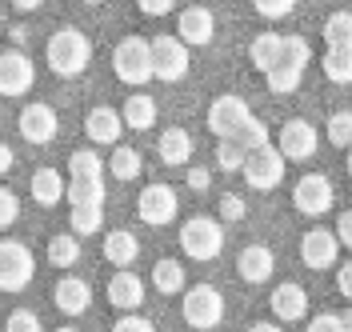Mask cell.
<instances>
[{"mask_svg": "<svg viewBox=\"0 0 352 332\" xmlns=\"http://www.w3.org/2000/svg\"><path fill=\"white\" fill-rule=\"evenodd\" d=\"M92 60V41L80 28H56L48 36V68L56 76H80Z\"/></svg>", "mask_w": 352, "mask_h": 332, "instance_id": "cell-1", "label": "cell"}, {"mask_svg": "<svg viewBox=\"0 0 352 332\" xmlns=\"http://www.w3.org/2000/svg\"><path fill=\"white\" fill-rule=\"evenodd\" d=\"M305 68H308V41L305 36H285V45H280V60L268 68L264 76H268V89L272 92H296L300 89V80H305Z\"/></svg>", "mask_w": 352, "mask_h": 332, "instance_id": "cell-2", "label": "cell"}, {"mask_svg": "<svg viewBox=\"0 0 352 332\" xmlns=\"http://www.w3.org/2000/svg\"><path fill=\"white\" fill-rule=\"evenodd\" d=\"M112 72L120 85H148L153 80V52L144 36H124L112 48Z\"/></svg>", "mask_w": 352, "mask_h": 332, "instance_id": "cell-3", "label": "cell"}, {"mask_svg": "<svg viewBox=\"0 0 352 332\" xmlns=\"http://www.w3.org/2000/svg\"><path fill=\"white\" fill-rule=\"evenodd\" d=\"M180 248L192 261H217L224 248V228L212 217H188L180 224Z\"/></svg>", "mask_w": 352, "mask_h": 332, "instance_id": "cell-4", "label": "cell"}, {"mask_svg": "<svg viewBox=\"0 0 352 332\" xmlns=\"http://www.w3.org/2000/svg\"><path fill=\"white\" fill-rule=\"evenodd\" d=\"M148 52H153V76L156 80H164V85H176V80H184L188 76V68H192V56H188V48L180 45L176 36H153L148 41Z\"/></svg>", "mask_w": 352, "mask_h": 332, "instance_id": "cell-5", "label": "cell"}, {"mask_svg": "<svg viewBox=\"0 0 352 332\" xmlns=\"http://www.w3.org/2000/svg\"><path fill=\"white\" fill-rule=\"evenodd\" d=\"M180 312H184V320H188L192 329L208 332L224 320V296H220V288H212V285H192L184 292Z\"/></svg>", "mask_w": 352, "mask_h": 332, "instance_id": "cell-6", "label": "cell"}, {"mask_svg": "<svg viewBox=\"0 0 352 332\" xmlns=\"http://www.w3.org/2000/svg\"><path fill=\"white\" fill-rule=\"evenodd\" d=\"M36 272V256L21 241H0V292H24Z\"/></svg>", "mask_w": 352, "mask_h": 332, "instance_id": "cell-7", "label": "cell"}, {"mask_svg": "<svg viewBox=\"0 0 352 332\" xmlns=\"http://www.w3.org/2000/svg\"><path fill=\"white\" fill-rule=\"evenodd\" d=\"M248 120H252V109H248V100L236 96V92H224V96H217V100L208 104V129H212L220 140H232Z\"/></svg>", "mask_w": 352, "mask_h": 332, "instance_id": "cell-8", "label": "cell"}, {"mask_svg": "<svg viewBox=\"0 0 352 332\" xmlns=\"http://www.w3.org/2000/svg\"><path fill=\"white\" fill-rule=\"evenodd\" d=\"M285 168H288V160L276 153L272 144H264V148H256V153H248L244 156V164H241L244 180H248L252 188H261V192L276 188V184L285 180Z\"/></svg>", "mask_w": 352, "mask_h": 332, "instance_id": "cell-9", "label": "cell"}, {"mask_svg": "<svg viewBox=\"0 0 352 332\" xmlns=\"http://www.w3.org/2000/svg\"><path fill=\"white\" fill-rule=\"evenodd\" d=\"M176 192L168 188V184H144V192L136 197V217L144 224H153V228H164V224L176 221Z\"/></svg>", "mask_w": 352, "mask_h": 332, "instance_id": "cell-10", "label": "cell"}, {"mask_svg": "<svg viewBox=\"0 0 352 332\" xmlns=\"http://www.w3.org/2000/svg\"><path fill=\"white\" fill-rule=\"evenodd\" d=\"M320 148V133H316V124H308V120H288L285 129H280V140H276V153L285 156V160H308V156H316Z\"/></svg>", "mask_w": 352, "mask_h": 332, "instance_id": "cell-11", "label": "cell"}, {"mask_svg": "<svg viewBox=\"0 0 352 332\" xmlns=\"http://www.w3.org/2000/svg\"><path fill=\"white\" fill-rule=\"evenodd\" d=\"M332 184L329 177H320V173H308V177L296 180V188H292V204L305 212V217H324L332 208Z\"/></svg>", "mask_w": 352, "mask_h": 332, "instance_id": "cell-12", "label": "cell"}, {"mask_svg": "<svg viewBox=\"0 0 352 332\" xmlns=\"http://www.w3.org/2000/svg\"><path fill=\"white\" fill-rule=\"evenodd\" d=\"M36 80V68L24 52H0V96H24Z\"/></svg>", "mask_w": 352, "mask_h": 332, "instance_id": "cell-13", "label": "cell"}, {"mask_svg": "<svg viewBox=\"0 0 352 332\" xmlns=\"http://www.w3.org/2000/svg\"><path fill=\"white\" fill-rule=\"evenodd\" d=\"M176 41L184 48H197V45H208L212 36H217V16L208 12V8H200V4H192V8H184L180 16H176Z\"/></svg>", "mask_w": 352, "mask_h": 332, "instance_id": "cell-14", "label": "cell"}, {"mask_svg": "<svg viewBox=\"0 0 352 332\" xmlns=\"http://www.w3.org/2000/svg\"><path fill=\"white\" fill-rule=\"evenodd\" d=\"M56 129H60V120H56V109H48V104H28L21 112V136L28 144H48Z\"/></svg>", "mask_w": 352, "mask_h": 332, "instance_id": "cell-15", "label": "cell"}, {"mask_svg": "<svg viewBox=\"0 0 352 332\" xmlns=\"http://www.w3.org/2000/svg\"><path fill=\"white\" fill-rule=\"evenodd\" d=\"M336 232H329V228H312V232H305V241H300V261H305L308 268H332L336 265Z\"/></svg>", "mask_w": 352, "mask_h": 332, "instance_id": "cell-16", "label": "cell"}, {"mask_svg": "<svg viewBox=\"0 0 352 332\" xmlns=\"http://www.w3.org/2000/svg\"><path fill=\"white\" fill-rule=\"evenodd\" d=\"M85 133L92 144H112L116 148V140L124 133V120H120V109H109V104H100V109H92L85 116Z\"/></svg>", "mask_w": 352, "mask_h": 332, "instance_id": "cell-17", "label": "cell"}, {"mask_svg": "<svg viewBox=\"0 0 352 332\" xmlns=\"http://www.w3.org/2000/svg\"><path fill=\"white\" fill-rule=\"evenodd\" d=\"M272 268H276V256H272L268 244H248V248H241V256H236V272H241L248 285H264L272 276Z\"/></svg>", "mask_w": 352, "mask_h": 332, "instance_id": "cell-18", "label": "cell"}, {"mask_svg": "<svg viewBox=\"0 0 352 332\" xmlns=\"http://www.w3.org/2000/svg\"><path fill=\"white\" fill-rule=\"evenodd\" d=\"M109 305L120 309V312L140 309V305H144V280H140L136 272H129V268H120L109 280Z\"/></svg>", "mask_w": 352, "mask_h": 332, "instance_id": "cell-19", "label": "cell"}, {"mask_svg": "<svg viewBox=\"0 0 352 332\" xmlns=\"http://www.w3.org/2000/svg\"><path fill=\"white\" fill-rule=\"evenodd\" d=\"M52 300H56V309L65 312V316H80V312L92 305V288H88V280H80V276H60Z\"/></svg>", "mask_w": 352, "mask_h": 332, "instance_id": "cell-20", "label": "cell"}, {"mask_svg": "<svg viewBox=\"0 0 352 332\" xmlns=\"http://www.w3.org/2000/svg\"><path fill=\"white\" fill-rule=\"evenodd\" d=\"M272 312L280 316V320H305L308 312V292L300 285H292V280H285V285L272 288Z\"/></svg>", "mask_w": 352, "mask_h": 332, "instance_id": "cell-21", "label": "cell"}, {"mask_svg": "<svg viewBox=\"0 0 352 332\" xmlns=\"http://www.w3.org/2000/svg\"><path fill=\"white\" fill-rule=\"evenodd\" d=\"M120 120H124V129H136V133L153 129L156 124V100L148 92H132L129 100H124V109H120Z\"/></svg>", "mask_w": 352, "mask_h": 332, "instance_id": "cell-22", "label": "cell"}, {"mask_svg": "<svg viewBox=\"0 0 352 332\" xmlns=\"http://www.w3.org/2000/svg\"><path fill=\"white\" fill-rule=\"evenodd\" d=\"M65 188H68V180L60 177L56 168H36V173H32V197H36V204H44V208L60 204V200H65Z\"/></svg>", "mask_w": 352, "mask_h": 332, "instance_id": "cell-23", "label": "cell"}, {"mask_svg": "<svg viewBox=\"0 0 352 332\" xmlns=\"http://www.w3.org/2000/svg\"><path fill=\"white\" fill-rule=\"evenodd\" d=\"M104 256L116 268H129L140 256V244H136V236H132L129 228H112L109 236H104Z\"/></svg>", "mask_w": 352, "mask_h": 332, "instance_id": "cell-24", "label": "cell"}, {"mask_svg": "<svg viewBox=\"0 0 352 332\" xmlns=\"http://www.w3.org/2000/svg\"><path fill=\"white\" fill-rule=\"evenodd\" d=\"M153 285H156V292L176 296V292H184V285H188V272H184L180 261L164 256V261H156V265H153Z\"/></svg>", "mask_w": 352, "mask_h": 332, "instance_id": "cell-25", "label": "cell"}, {"mask_svg": "<svg viewBox=\"0 0 352 332\" xmlns=\"http://www.w3.org/2000/svg\"><path fill=\"white\" fill-rule=\"evenodd\" d=\"M156 148H160V160H164V164H188V156H192V136L184 133V129H164Z\"/></svg>", "mask_w": 352, "mask_h": 332, "instance_id": "cell-26", "label": "cell"}, {"mask_svg": "<svg viewBox=\"0 0 352 332\" xmlns=\"http://www.w3.org/2000/svg\"><path fill=\"white\" fill-rule=\"evenodd\" d=\"M280 45H285V36H280V32H261V36L248 45V60H252V68L268 72V68L280 60Z\"/></svg>", "mask_w": 352, "mask_h": 332, "instance_id": "cell-27", "label": "cell"}, {"mask_svg": "<svg viewBox=\"0 0 352 332\" xmlns=\"http://www.w3.org/2000/svg\"><path fill=\"white\" fill-rule=\"evenodd\" d=\"M65 197L72 208H104V180H68Z\"/></svg>", "mask_w": 352, "mask_h": 332, "instance_id": "cell-28", "label": "cell"}, {"mask_svg": "<svg viewBox=\"0 0 352 332\" xmlns=\"http://www.w3.org/2000/svg\"><path fill=\"white\" fill-rule=\"evenodd\" d=\"M68 180H104V160L92 148H76L68 156Z\"/></svg>", "mask_w": 352, "mask_h": 332, "instance_id": "cell-29", "label": "cell"}, {"mask_svg": "<svg viewBox=\"0 0 352 332\" xmlns=\"http://www.w3.org/2000/svg\"><path fill=\"white\" fill-rule=\"evenodd\" d=\"M76 261H80V236H72V232H60V236H52V241H48V265L72 268Z\"/></svg>", "mask_w": 352, "mask_h": 332, "instance_id": "cell-30", "label": "cell"}, {"mask_svg": "<svg viewBox=\"0 0 352 332\" xmlns=\"http://www.w3.org/2000/svg\"><path fill=\"white\" fill-rule=\"evenodd\" d=\"M112 173V180H136L140 177V168H144V160L136 148H112V160L104 164Z\"/></svg>", "mask_w": 352, "mask_h": 332, "instance_id": "cell-31", "label": "cell"}, {"mask_svg": "<svg viewBox=\"0 0 352 332\" xmlns=\"http://www.w3.org/2000/svg\"><path fill=\"white\" fill-rule=\"evenodd\" d=\"M324 45L352 48V12H332L329 21H324Z\"/></svg>", "mask_w": 352, "mask_h": 332, "instance_id": "cell-32", "label": "cell"}, {"mask_svg": "<svg viewBox=\"0 0 352 332\" xmlns=\"http://www.w3.org/2000/svg\"><path fill=\"white\" fill-rule=\"evenodd\" d=\"M324 76L336 85H352V48H329L324 52Z\"/></svg>", "mask_w": 352, "mask_h": 332, "instance_id": "cell-33", "label": "cell"}, {"mask_svg": "<svg viewBox=\"0 0 352 332\" xmlns=\"http://www.w3.org/2000/svg\"><path fill=\"white\" fill-rule=\"evenodd\" d=\"M232 144H236V148H241L244 156L256 153V148H264V144H268V129H264V120H256V116H252V120L244 124L241 133L232 136Z\"/></svg>", "mask_w": 352, "mask_h": 332, "instance_id": "cell-34", "label": "cell"}, {"mask_svg": "<svg viewBox=\"0 0 352 332\" xmlns=\"http://www.w3.org/2000/svg\"><path fill=\"white\" fill-rule=\"evenodd\" d=\"M72 236H92L104 224V208H72Z\"/></svg>", "mask_w": 352, "mask_h": 332, "instance_id": "cell-35", "label": "cell"}, {"mask_svg": "<svg viewBox=\"0 0 352 332\" xmlns=\"http://www.w3.org/2000/svg\"><path fill=\"white\" fill-rule=\"evenodd\" d=\"M329 140L336 148H352V112L340 109L329 116Z\"/></svg>", "mask_w": 352, "mask_h": 332, "instance_id": "cell-36", "label": "cell"}, {"mask_svg": "<svg viewBox=\"0 0 352 332\" xmlns=\"http://www.w3.org/2000/svg\"><path fill=\"white\" fill-rule=\"evenodd\" d=\"M16 217H21V200H16L12 188H4V184H0V228L16 224Z\"/></svg>", "mask_w": 352, "mask_h": 332, "instance_id": "cell-37", "label": "cell"}, {"mask_svg": "<svg viewBox=\"0 0 352 332\" xmlns=\"http://www.w3.org/2000/svg\"><path fill=\"white\" fill-rule=\"evenodd\" d=\"M217 164L224 168V173H236L244 164V153L232 144V140H220V148H217Z\"/></svg>", "mask_w": 352, "mask_h": 332, "instance_id": "cell-38", "label": "cell"}, {"mask_svg": "<svg viewBox=\"0 0 352 332\" xmlns=\"http://www.w3.org/2000/svg\"><path fill=\"white\" fill-rule=\"evenodd\" d=\"M252 8L261 16H268V21H280V16H288L296 8V0H252Z\"/></svg>", "mask_w": 352, "mask_h": 332, "instance_id": "cell-39", "label": "cell"}, {"mask_svg": "<svg viewBox=\"0 0 352 332\" xmlns=\"http://www.w3.org/2000/svg\"><path fill=\"white\" fill-rule=\"evenodd\" d=\"M112 332H156L153 320L148 316H136V312H124L116 324H112Z\"/></svg>", "mask_w": 352, "mask_h": 332, "instance_id": "cell-40", "label": "cell"}, {"mask_svg": "<svg viewBox=\"0 0 352 332\" xmlns=\"http://www.w3.org/2000/svg\"><path fill=\"white\" fill-rule=\"evenodd\" d=\"M4 332H41V320H36V312H12Z\"/></svg>", "mask_w": 352, "mask_h": 332, "instance_id": "cell-41", "label": "cell"}, {"mask_svg": "<svg viewBox=\"0 0 352 332\" xmlns=\"http://www.w3.org/2000/svg\"><path fill=\"white\" fill-rule=\"evenodd\" d=\"M244 212H248V208H244L241 197H232V192L220 197V217H224V221H244Z\"/></svg>", "mask_w": 352, "mask_h": 332, "instance_id": "cell-42", "label": "cell"}, {"mask_svg": "<svg viewBox=\"0 0 352 332\" xmlns=\"http://www.w3.org/2000/svg\"><path fill=\"white\" fill-rule=\"evenodd\" d=\"M336 244H340V248H352V208H344V212L336 217Z\"/></svg>", "mask_w": 352, "mask_h": 332, "instance_id": "cell-43", "label": "cell"}, {"mask_svg": "<svg viewBox=\"0 0 352 332\" xmlns=\"http://www.w3.org/2000/svg\"><path fill=\"white\" fill-rule=\"evenodd\" d=\"M308 332H340L336 312H320V316H312V320H308Z\"/></svg>", "mask_w": 352, "mask_h": 332, "instance_id": "cell-44", "label": "cell"}, {"mask_svg": "<svg viewBox=\"0 0 352 332\" xmlns=\"http://www.w3.org/2000/svg\"><path fill=\"white\" fill-rule=\"evenodd\" d=\"M176 0H136V8L140 12H148V16H164V12H173Z\"/></svg>", "mask_w": 352, "mask_h": 332, "instance_id": "cell-45", "label": "cell"}, {"mask_svg": "<svg viewBox=\"0 0 352 332\" xmlns=\"http://www.w3.org/2000/svg\"><path fill=\"white\" fill-rule=\"evenodd\" d=\"M336 288H340L344 300H352V261L349 265H340V272H336Z\"/></svg>", "mask_w": 352, "mask_h": 332, "instance_id": "cell-46", "label": "cell"}, {"mask_svg": "<svg viewBox=\"0 0 352 332\" xmlns=\"http://www.w3.org/2000/svg\"><path fill=\"white\" fill-rule=\"evenodd\" d=\"M188 184H192L197 192H204V188L212 184V177H208V168H192V173H188Z\"/></svg>", "mask_w": 352, "mask_h": 332, "instance_id": "cell-47", "label": "cell"}, {"mask_svg": "<svg viewBox=\"0 0 352 332\" xmlns=\"http://www.w3.org/2000/svg\"><path fill=\"white\" fill-rule=\"evenodd\" d=\"M12 160H16V153H12V148H8V144L0 140V177H4L8 168H12Z\"/></svg>", "mask_w": 352, "mask_h": 332, "instance_id": "cell-48", "label": "cell"}, {"mask_svg": "<svg viewBox=\"0 0 352 332\" xmlns=\"http://www.w3.org/2000/svg\"><path fill=\"white\" fill-rule=\"evenodd\" d=\"M12 4H16L21 12H36V8H41L44 0H12Z\"/></svg>", "mask_w": 352, "mask_h": 332, "instance_id": "cell-49", "label": "cell"}, {"mask_svg": "<svg viewBox=\"0 0 352 332\" xmlns=\"http://www.w3.org/2000/svg\"><path fill=\"white\" fill-rule=\"evenodd\" d=\"M336 320H340V332H352V309H344Z\"/></svg>", "mask_w": 352, "mask_h": 332, "instance_id": "cell-50", "label": "cell"}, {"mask_svg": "<svg viewBox=\"0 0 352 332\" xmlns=\"http://www.w3.org/2000/svg\"><path fill=\"white\" fill-rule=\"evenodd\" d=\"M248 332H280V329H276L272 320H261V324H252V329H248Z\"/></svg>", "mask_w": 352, "mask_h": 332, "instance_id": "cell-51", "label": "cell"}, {"mask_svg": "<svg viewBox=\"0 0 352 332\" xmlns=\"http://www.w3.org/2000/svg\"><path fill=\"white\" fill-rule=\"evenodd\" d=\"M349 177H352V148H349Z\"/></svg>", "mask_w": 352, "mask_h": 332, "instance_id": "cell-52", "label": "cell"}, {"mask_svg": "<svg viewBox=\"0 0 352 332\" xmlns=\"http://www.w3.org/2000/svg\"><path fill=\"white\" fill-rule=\"evenodd\" d=\"M80 4H100V0H80Z\"/></svg>", "mask_w": 352, "mask_h": 332, "instance_id": "cell-53", "label": "cell"}, {"mask_svg": "<svg viewBox=\"0 0 352 332\" xmlns=\"http://www.w3.org/2000/svg\"><path fill=\"white\" fill-rule=\"evenodd\" d=\"M56 332H76V329H56Z\"/></svg>", "mask_w": 352, "mask_h": 332, "instance_id": "cell-54", "label": "cell"}]
</instances>
